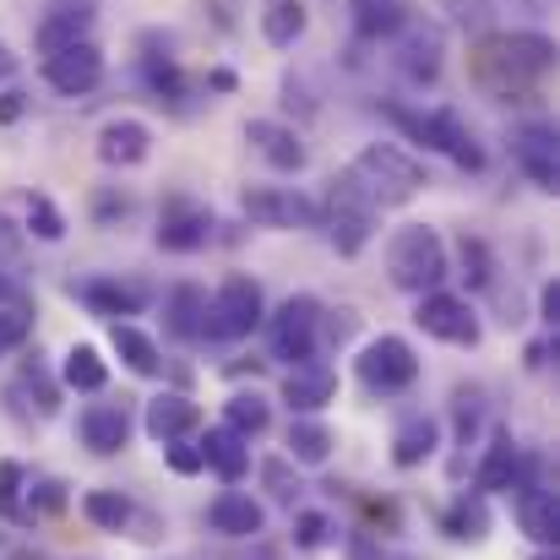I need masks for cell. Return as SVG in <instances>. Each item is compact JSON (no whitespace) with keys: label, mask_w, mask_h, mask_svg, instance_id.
Returning a JSON list of instances; mask_svg holds the SVG:
<instances>
[{"label":"cell","mask_w":560,"mask_h":560,"mask_svg":"<svg viewBox=\"0 0 560 560\" xmlns=\"http://www.w3.org/2000/svg\"><path fill=\"white\" fill-rule=\"evenodd\" d=\"M316 338H322V305H316L311 294H289V300L267 316L272 360L305 365V360H316Z\"/></svg>","instance_id":"ba28073f"},{"label":"cell","mask_w":560,"mask_h":560,"mask_svg":"<svg viewBox=\"0 0 560 560\" xmlns=\"http://www.w3.org/2000/svg\"><path fill=\"white\" fill-rule=\"evenodd\" d=\"M512 159L517 170L534 180L539 190H556L560 186V153H556V126H517L512 131Z\"/></svg>","instance_id":"4fadbf2b"},{"label":"cell","mask_w":560,"mask_h":560,"mask_svg":"<svg viewBox=\"0 0 560 560\" xmlns=\"http://www.w3.org/2000/svg\"><path fill=\"white\" fill-rule=\"evenodd\" d=\"M16 495H22V468L16 463H0V517L5 523H27V512L16 506Z\"/></svg>","instance_id":"f35d334b"},{"label":"cell","mask_w":560,"mask_h":560,"mask_svg":"<svg viewBox=\"0 0 560 560\" xmlns=\"http://www.w3.org/2000/svg\"><path fill=\"white\" fill-rule=\"evenodd\" d=\"M413 322H419V332L435 338V343H452V349H474V343H479V316H474V305L457 300V294H441V289H435V294H419Z\"/></svg>","instance_id":"8fae6325"},{"label":"cell","mask_w":560,"mask_h":560,"mask_svg":"<svg viewBox=\"0 0 560 560\" xmlns=\"http://www.w3.org/2000/svg\"><path fill=\"white\" fill-rule=\"evenodd\" d=\"M338 397V375L327 371L322 360H305V365H294V371L283 375V402L294 408V413H316V408H327Z\"/></svg>","instance_id":"44dd1931"},{"label":"cell","mask_w":560,"mask_h":560,"mask_svg":"<svg viewBox=\"0 0 560 560\" xmlns=\"http://www.w3.org/2000/svg\"><path fill=\"white\" fill-rule=\"evenodd\" d=\"M109 343H115L120 365H126L131 375H159V371H164V360H159V343H153L142 327H131V322H115V327H109Z\"/></svg>","instance_id":"83f0119b"},{"label":"cell","mask_w":560,"mask_h":560,"mask_svg":"<svg viewBox=\"0 0 560 560\" xmlns=\"http://www.w3.org/2000/svg\"><path fill=\"white\" fill-rule=\"evenodd\" d=\"M332 430L322 419H294L289 424V463H305V468H322L332 457Z\"/></svg>","instance_id":"1f68e13d"},{"label":"cell","mask_w":560,"mask_h":560,"mask_svg":"<svg viewBox=\"0 0 560 560\" xmlns=\"http://www.w3.org/2000/svg\"><path fill=\"white\" fill-rule=\"evenodd\" d=\"M397 71L408 82H435L441 77V27L408 16V27L397 33Z\"/></svg>","instance_id":"5bb4252c"},{"label":"cell","mask_w":560,"mask_h":560,"mask_svg":"<svg viewBox=\"0 0 560 560\" xmlns=\"http://www.w3.org/2000/svg\"><path fill=\"white\" fill-rule=\"evenodd\" d=\"M201 316H207V294L196 283H175L164 294V332L180 338V343H196L201 338Z\"/></svg>","instance_id":"484cf974"},{"label":"cell","mask_w":560,"mask_h":560,"mask_svg":"<svg viewBox=\"0 0 560 560\" xmlns=\"http://www.w3.org/2000/svg\"><path fill=\"white\" fill-rule=\"evenodd\" d=\"M441 528L457 539V545H479L485 534H490V512H485V495L479 490H463L452 506H446V517H441Z\"/></svg>","instance_id":"f1b7e54d"},{"label":"cell","mask_w":560,"mask_h":560,"mask_svg":"<svg viewBox=\"0 0 560 560\" xmlns=\"http://www.w3.org/2000/svg\"><path fill=\"white\" fill-rule=\"evenodd\" d=\"M77 430H82V446H88L93 457H115V452H126V441H131V419H126V408H115V402H93V408L77 419Z\"/></svg>","instance_id":"ac0fdd59"},{"label":"cell","mask_w":560,"mask_h":560,"mask_svg":"<svg viewBox=\"0 0 560 560\" xmlns=\"http://www.w3.org/2000/svg\"><path fill=\"white\" fill-rule=\"evenodd\" d=\"M196 446H201V463H207L223 485H240V479H245V468H250V446H245V435H234L229 424H218V430H207Z\"/></svg>","instance_id":"cb8c5ba5"},{"label":"cell","mask_w":560,"mask_h":560,"mask_svg":"<svg viewBox=\"0 0 560 560\" xmlns=\"http://www.w3.org/2000/svg\"><path fill=\"white\" fill-rule=\"evenodd\" d=\"M305 27H311L305 0H272V5H267V16H261V33H267V44H272V49H294V44L305 38Z\"/></svg>","instance_id":"f546056e"},{"label":"cell","mask_w":560,"mask_h":560,"mask_svg":"<svg viewBox=\"0 0 560 560\" xmlns=\"http://www.w3.org/2000/svg\"><path fill=\"white\" fill-rule=\"evenodd\" d=\"M457 261H463V278H468V289H485L490 278H495V261H490V245L485 240H457Z\"/></svg>","instance_id":"e575fe53"},{"label":"cell","mask_w":560,"mask_h":560,"mask_svg":"<svg viewBox=\"0 0 560 560\" xmlns=\"http://www.w3.org/2000/svg\"><path fill=\"white\" fill-rule=\"evenodd\" d=\"M11 71H16V55H11V49H5V44H0V82H5V77H11Z\"/></svg>","instance_id":"f907efd6"},{"label":"cell","mask_w":560,"mask_h":560,"mask_svg":"<svg viewBox=\"0 0 560 560\" xmlns=\"http://www.w3.org/2000/svg\"><path fill=\"white\" fill-rule=\"evenodd\" d=\"M261 479H267V490H272L278 501H289V506H294V495H300V479L289 474V457H267V463H261Z\"/></svg>","instance_id":"ab89813d"},{"label":"cell","mask_w":560,"mask_h":560,"mask_svg":"<svg viewBox=\"0 0 560 560\" xmlns=\"http://www.w3.org/2000/svg\"><path fill=\"white\" fill-rule=\"evenodd\" d=\"M267 419H272V408H267V397H256V392H234L229 397V408H223V424L234 430V435H261L267 430Z\"/></svg>","instance_id":"836d02e7"},{"label":"cell","mask_w":560,"mask_h":560,"mask_svg":"<svg viewBox=\"0 0 560 560\" xmlns=\"http://www.w3.org/2000/svg\"><path fill=\"white\" fill-rule=\"evenodd\" d=\"M408 142H419L424 153H441L452 159L457 170H485V148L474 142V131L452 115V109H402V104H386L381 109Z\"/></svg>","instance_id":"6da1fadb"},{"label":"cell","mask_w":560,"mask_h":560,"mask_svg":"<svg viewBox=\"0 0 560 560\" xmlns=\"http://www.w3.org/2000/svg\"><path fill=\"white\" fill-rule=\"evenodd\" d=\"M349 11H354L360 38H397L408 27V16H413L408 0H349Z\"/></svg>","instance_id":"4316f807"},{"label":"cell","mask_w":560,"mask_h":560,"mask_svg":"<svg viewBox=\"0 0 560 560\" xmlns=\"http://www.w3.org/2000/svg\"><path fill=\"white\" fill-rule=\"evenodd\" d=\"M22 386H27V392H38V413H55V408H60V386L38 371V365H27V371H22Z\"/></svg>","instance_id":"b9f144b4"},{"label":"cell","mask_w":560,"mask_h":560,"mask_svg":"<svg viewBox=\"0 0 560 560\" xmlns=\"http://www.w3.org/2000/svg\"><path fill=\"white\" fill-rule=\"evenodd\" d=\"M327 234H332L338 256H360L375 234V201L349 170L332 175V186H327Z\"/></svg>","instance_id":"5b68a950"},{"label":"cell","mask_w":560,"mask_h":560,"mask_svg":"<svg viewBox=\"0 0 560 560\" xmlns=\"http://www.w3.org/2000/svg\"><path fill=\"white\" fill-rule=\"evenodd\" d=\"M349 175L365 186V196L375 201V212H381V207H402V201H413L419 190L430 186L424 164L408 159L397 142H371V148L349 164Z\"/></svg>","instance_id":"3957f363"},{"label":"cell","mask_w":560,"mask_h":560,"mask_svg":"<svg viewBox=\"0 0 560 560\" xmlns=\"http://www.w3.org/2000/svg\"><path fill=\"white\" fill-rule=\"evenodd\" d=\"M212 240V207L196 201L190 190H170L164 207H159V250H175V256H190Z\"/></svg>","instance_id":"9c48e42d"},{"label":"cell","mask_w":560,"mask_h":560,"mask_svg":"<svg viewBox=\"0 0 560 560\" xmlns=\"http://www.w3.org/2000/svg\"><path fill=\"white\" fill-rule=\"evenodd\" d=\"M66 506V485H55V479H44V485H33V512H60Z\"/></svg>","instance_id":"ee69618b"},{"label":"cell","mask_w":560,"mask_h":560,"mask_svg":"<svg viewBox=\"0 0 560 560\" xmlns=\"http://www.w3.org/2000/svg\"><path fill=\"white\" fill-rule=\"evenodd\" d=\"M539 316H545V327L560 322V283H545V289H539Z\"/></svg>","instance_id":"bcb514c9"},{"label":"cell","mask_w":560,"mask_h":560,"mask_svg":"<svg viewBox=\"0 0 560 560\" xmlns=\"http://www.w3.org/2000/svg\"><path fill=\"white\" fill-rule=\"evenodd\" d=\"M16 250H22V234H16V223L0 212V261H5V256H16Z\"/></svg>","instance_id":"7dc6e473"},{"label":"cell","mask_w":560,"mask_h":560,"mask_svg":"<svg viewBox=\"0 0 560 560\" xmlns=\"http://www.w3.org/2000/svg\"><path fill=\"white\" fill-rule=\"evenodd\" d=\"M435 446H441V424L430 413H408L392 430V463L397 468H419L424 457H435Z\"/></svg>","instance_id":"d4e9b609"},{"label":"cell","mask_w":560,"mask_h":560,"mask_svg":"<svg viewBox=\"0 0 560 560\" xmlns=\"http://www.w3.org/2000/svg\"><path fill=\"white\" fill-rule=\"evenodd\" d=\"M33 338V311L27 305H0V360L16 354Z\"/></svg>","instance_id":"8d00e7d4"},{"label":"cell","mask_w":560,"mask_h":560,"mask_svg":"<svg viewBox=\"0 0 560 560\" xmlns=\"http://www.w3.org/2000/svg\"><path fill=\"white\" fill-rule=\"evenodd\" d=\"M240 207H245V218L261 223V229H316V223H322L316 201L300 196L294 186H245L240 190Z\"/></svg>","instance_id":"30bf717a"},{"label":"cell","mask_w":560,"mask_h":560,"mask_svg":"<svg viewBox=\"0 0 560 560\" xmlns=\"http://www.w3.org/2000/svg\"><path fill=\"white\" fill-rule=\"evenodd\" d=\"M517 474H523V446L512 441V430H495L485 463L474 468V490H479V495H501V490L517 485Z\"/></svg>","instance_id":"d6986e66"},{"label":"cell","mask_w":560,"mask_h":560,"mask_svg":"<svg viewBox=\"0 0 560 560\" xmlns=\"http://www.w3.org/2000/svg\"><path fill=\"white\" fill-rule=\"evenodd\" d=\"M506 71L517 88H528V82H539L550 66H556V44L545 38V33H501V38H490L485 49H479V66L474 71ZM512 82H506V98H512Z\"/></svg>","instance_id":"8992f818"},{"label":"cell","mask_w":560,"mask_h":560,"mask_svg":"<svg viewBox=\"0 0 560 560\" xmlns=\"http://www.w3.org/2000/svg\"><path fill=\"white\" fill-rule=\"evenodd\" d=\"M148 153H153V131L142 120H109L98 131V159L115 170H137V164H148Z\"/></svg>","instance_id":"7402d4cb"},{"label":"cell","mask_w":560,"mask_h":560,"mask_svg":"<svg viewBox=\"0 0 560 560\" xmlns=\"http://www.w3.org/2000/svg\"><path fill=\"white\" fill-rule=\"evenodd\" d=\"M22 109H27V93H16V88H11V93H0V126H16V120H22Z\"/></svg>","instance_id":"f6af8a7d"},{"label":"cell","mask_w":560,"mask_h":560,"mask_svg":"<svg viewBox=\"0 0 560 560\" xmlns=\"http://www.w3.org/2000/svg\"><path fill=\"white\" fill-rule=\"evenodd\" d=\"M82 517H88L93 528L120 534V528L131 523V495H120V490H88V495H82Z\"/></svg>","instance_id":"d6a6232c"},{"label":"cell","mask_w":560,"mask_h":560,"mask_svg":"<svg viewBox=\"0 0 560 560\" xmlns=\"http://www.w3.org/2000/svg\"><path fill=\"white\" fill-rule=\"evenodd\" d=\"M44 82H49L55 93H66V98L93 93V88L104 82V55H98V44H93V38H82V44H71V49L49 55V60H44Z\"/></svg>","instance_id":"7c38bea8"},{"label":"cell","mask_w":560,"mask_h":560,"mask_svg":"<svg viewBox=\"0 0 560 560\" xmlns=\"http://www.w3.org/2000/svg\"><path fill=\"white\" fill-rule=\"evenodd\" d=\"M207 82H212V88H218V93H234V71H212V77H207Z\"/></svg>","instance_id":"681fc988"},{"label":"cell","mask_w":560,"mask_h":560,"mask_svg":"<svg viewBox=\"0 0 560 560\" xmlns=\"http://www.w3.org/2000/svg\"><path fill=\"white\" fill-rule=\"evenodd\" d=\"M386 272H392V283H397L402 294H435V289L446 283V272H452L441 234H435L430 223L397 229L392 245H386Z\"/></svg>","instance_id":"7a4b0ae2"},{"label":"cell","mask_w":560,"mask_h":560,"mask_svg":"<svg viewBox=\"0 0 560 560\" xmlns=\"http://www.w3.org/2000/svg\"><path fill=\"white\" fill-rule=\"evenodd\" d=\"M0 305H22V289H16V278H5V272H0Z\"/></svg>","instance_id":"c3c4849f"},{"label":"cell","mask_w":560,"mask_h":560,"mask_svg":"<svg viewBox=\"0 0 560 560\" xmlns=\"http://www.w3.org/2000/svg\"><path fill=\"white\" fill-rule=\"evenodd\" d=\"M104 381H109V365L98 360L93 343H71V349H66V360H60V386H71V392H104Z\"/></svg>","instance_id":"4dcf8cb0"},{"label":"cell","mask_w":560,"mask_h":560,"mask_svg":"<svg viewBox=\"0 0 560 560\" xmlns=\"http://www.w3.org/2000/svg\"><path fill=\"white\" fill-rule=\"evenodd\" d=\"M71 294H77L88 311H98V316H137V311L148 305V289H137V283H120V278L71 283Z\"/></svg>","instance_id":"603a6c76"},{"label":"cell","mask_w":560,"mask_h":560,"mask_svg":"<svg viewBox=\"0 0 560 560\" xmlns=\"http://www.w3.org/2000/svg\"><path fill=\"white\" fill-rule=\"evenodd\" d=\"M142 71H148V88L159 93V104H164V98H170V104L180 98V88H186V77H180V66H175L170 55H164V60H159V55H148V66H142Z\"/></svg>","instance_id":"74e56055"},{"label":"cell","mask_w":560,"mask_h":560,"mask_svg":"<svg viewBox=\"0 0 560 560\" xmlns=\"http://www.w3.org/2000/svg\"><path fill=\"white\" fill-rule=\"evenodd\" d=\"M207 523H212V534H223V539H256V534L267 528V512H261V501H250L245 490H223V495L207 506Z\"/></svg>","instance_id":"ffe728a7"},{"label":"cell","mask_w":560,"mask_h":560,"mask_svg":"<svg viewBox=\"0 0 560 560\" xmlns=\"http://www.w3.org/2000/svg\"><path fill=\"white\" fill-rule=\"evenodd\" d=\"M332 539V517H322V512H300L294 517V545L300 550H316V545H327Z\"/></svg>","instance_id":"60d3db41"},{"label":"cell","mask_w":560,"mask_h":560,"mask_svg":"<svg viewBox=\"0 0 560 560\" xmlns=\"http://www.w3.org/2000/svg\"><path fill=\"white\" fill-rule=\"evenodd\" d=\"M164 463H170L175 474H201V468H207L196 441H170V446H164Z\"/></svg>","instance_id":"7bdbcfd3"},{"label":"cell","mask_w":560,"mask_h":560,"mask_svg":"<svg viewBox=\"0 0 560 560\" xmlns=\"http://www.w3.org/2000/svg\"><path fill=\"white\" fill-rule=\"evenodd\" d=\"M27 229H33V240H49V245L66 240V218L49 196H27Z\"/></svg>","instance_id":"d590c367"},{"label":"cell","mask_w":560,"mask_h":560,"mask_svg":"<svg viewBox=\"0 0 560 560\" xmlns=\"http://www.w3.org/2000/svg\"><path fill=\"white\" fill-rule=\"evenodd\" d=\"M245 142L278 170V175H300L305 170V142H300V131L294 126H283V120H245Z\"/></svg>","instance_id":"9a60e30c"},{"label":"cell","mask_w":560,"mask_h":560,"mask_svg":"<svg viewBox=\"0 0 560 560\" xmlns=\"http://www.w3.org/2000/svg\"><path fill=\"white\" fill-rule=\"evenodd\" d=\"M534 560H550V556H534Z\"/></svg>","instance_id":"816d5d0a"},{"label":"cell","mask_w":560,"mask_h":560,"mask_svg":"<svg viewBox=\"0 0 560 560\" xmlns=\"http://www.w3.org/2000/svg\"><path fill=\"white\" fill-rule=\"evenodd\" d=\"M354 375H360V386H365L371 397H397V392H408V386L419 381V360H413L408 338L381 332V338H371V343L360 349Z\"/></svg>","instance_id":"52a82bcc"},{"label":"cell","mask_w":560,"mask_h":560,"mask_svg":"<svg viewBox=\"0 0 560 560\" xmlns=\"http://www.w3.org/2000/svg\"><path fill=\"white\" fill-rule=\"evenodd\" d=\"M267 322V294L250 272H229L218 283V294L207 300V316H201V338L212 343H240L250 338L256 327Z\"/></svg>","instance_id":"277c9868"},{"label":"cell","mask_w":560,"mask_h":560,"mask_svg":"<svg viewBox=\"0 0 560 560\" xmlns=\"http://www.w3.org/2000/svg\"><path fill=\"white\" fill-rule=\"evenodd\" d=\"M196 424H201V408L190 402L186 392H159V397H148L142 430H148L159 446H170V441H186Z\"/></svg>","instance_id":"e0dca14e"},{"label":"cell","mask_w":560,"mask_h":560,"mask_svg":"<svg viewBox=\"0 0 560 560\" xmlns=\"http://www.w3.org/2000/svg\"><path fill=\"white\" fill-rule=\"evenodd\" d=\"M88 27H93V0H55L49 5V16L38 22V55L49 60V55H60V49H71V44H82L88 38Z\"/></svg>","instance_id":"2e32d148"}]
</instances>
